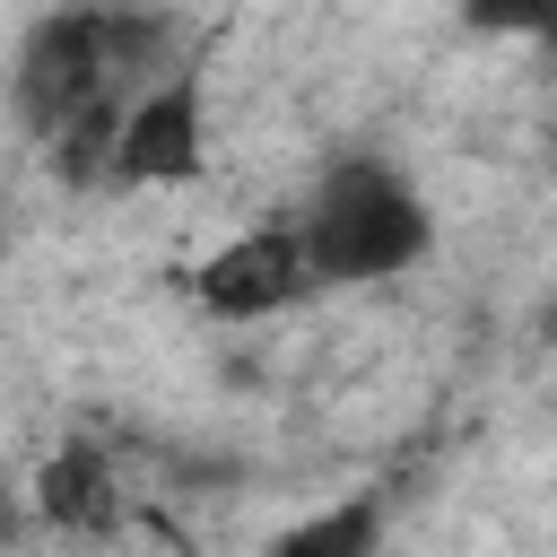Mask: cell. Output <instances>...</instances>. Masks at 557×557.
I'll return each instance as SVG.
<instances>
[{
  "mask_svg": "<svg viewBox=\"0 0 557 557\" xmlns=\"http://www.w3.org/2000/svg\"><path fill=\"white\" fill-rule=\"evenodd\" d=\"M191 296L218 322H270V313H287L296 296H313V270H305L296 226H244L235 244H218L191 270Z\"/></svg>",
  "mask_w": 557,
  "mask_h": 557,
  "instance_id": "3957f363",
  "label": "cell"
},
{
  "mask_svg": "<svg viewBox=\"0 0 557 557\" xmlns=\"http://www.w3.org/2000/svg\"><path fill=\"white\" fill-rule=\"evenodd\" d=\"M374 531H383V505L357 496V505H331V513H305L296 531H278L270 557H374Z\"/></svg>",
  "mask_w": 557,
  "mask_h": 557,
  "instance_id": "5b68a950",
  "label": "cell"
},
{
  "mask_svg": "<svg viewBox=\"0 0 557 557\" xmlns=\"http://www.w3.org/2000/svg\"><path fill=\"white\" fill-rule=\"evenodd\" d=\"M426 200L383 165V157H348L322 174V191L305 200L296 218V244H305V270L313 287H357V278H392L426 252Z\"/></svg>",
  "mask_w": 557,
  "mask_h": 557,
  "instance_id": "6da1fadb",
  "label": "cell"
},
{
  "mask_svg": "<svg viewBox=\"0 0 557 557\" xmlns=\"http://www.w3.org/2000/svg\"><path fill=\"white\" fill-rule=\"evenodd\" d=\"M35 513L52 531H113L122 522V487H113V461L96 444H52L44 470H35Z\"/></svg>",
  "mask_w": 557,
  "mask_h": 557,
  "instance_id": "277c9868",
  "label": "cell"
},
{
  "mask_svg": "<svg viewBox=\"0 0 557 557\" xmlns=\"http://www.w3.org/2000/svg\"><path fill=\"white\" fill-rule=\"evenodd\" d=\"M540 35H548V44H557V0H548V26H540Z\"/></svg>",
  "mask_w": 557,
  "mask_h": 557,
  "instance_id": "52a82bcc",
  "label": "cell"
},
{
  "mask_svg": "<svg viewBox=\"0 0 557 557\" xmlns=\"http://www.w3.org/2000/svg\"><path fill=\"white\" fill-rule=\"evenodd\" d=\"M209 157V122H200V70H165L122 104L113 131V183H191Z\"/></svg>",
  "mask_w": 557,
  "mask_h": 557,
  "instance_id": "7a4b0ae2",
  "label": "cell"
},
{
  "mask_svg": "<svg viewBox=\"0 0 557 557\" xmlns=\"http://www.w3.org/2000/svg\"><path fill=\"white\" fill-rule=\"evenodd\" d=\"M461 17L479 35H540L548 26V0H461Z\"/></svg>",
  "mask_w": 557,
  "mask_h": 557,
  "instance_id": "8992f818",
  "label": "cell"
}]
</instances>
